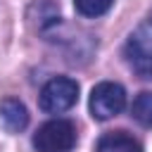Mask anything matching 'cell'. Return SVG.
I'll return each instance as SVG.
<instances>
[{"mask_svg": "<svg viewBox=\"0 0 152 152\" xmlns=\"http://www.w3.org/2000/svg\"><path fill=\"white\" fill-rule=\"evenodd\" d=\"M95 152H142V147L133 135H128L124 131H114L97 140Z\"/></svg>", "mask_w": 152, "mask_h": 152, "instance_id": "5", "label": "cell"}, {"mask_svg": "<svg viewBox=\"0 0 152 152\" xmlns=\"http://www.w3.org/2000/svg\"><path fill=\"white\" fill-rule=\"evenodd\" d=\"M126 107V90L114 81H102L90 93V112L97 121H107L121 114Z\"/></svg>", "mask_w": 152, "mask_h": 152, "instance_id": "4", "label": "cell"}, {"mask_svg": "<svg viewBox=\"0 0 152 152\" xmlns=\"http://www.w3.org/2000/svg\"><path fill=\"white\" fill-rule=\"evenodd\" d=\"M0 119H2V124L7 126V131L19 133V131H24L26 124H28V112H26V107H24L19 100L10 97V100H5V102L0 104Z\"/></svg>", "mask_w": 152, "mask_h": 152, "instance_id": "6", "label": "cell"}, {"mask_svg": "<svg viewBox=\"0 0 152 152\" xmlns=\"http://www.w3.org/2000/svg\"><path fill=\"white\" fill-rule=\"evenodd\" d=\"M78 100V83L69 76H55L50 78L40 95H38V104L45 114H62L66 109H71Z\"/></svg>", "mask_w": 152, "mask_h": 152, "instance_id": "1", "label": "cell"}, {"mask_svg": "<svg viewBox=\"0 0 152 152\" xmlns=\"http://www.w3.org/2000/svg\"><path fill=\"white\" fill-rule=\"evenodd\" d=\"M74 145H76V126L66 119L45 121L33 135V147L38 152H71Z\"/></svg>", "mask_w": 152, "mask_h": 152, "instance_id": "2", "label": "cell"}, {"mask_svg": "<svg viewBox=\"0 0 152 152\" xmlns=\"http://www.w3.org/2000/svg\"><path fill=\"white\" fill-rule=\"evenodd\" d=\"M114 0H74V7L78 14L88 17V19H95V17H102L109 12Z\"/></svg>", "mask_w": 152, "mask_h": 152, "instance_id": "8", "label": "cell"}, {"mask_svg": "<svg viewBox=\"0 0 152 152\" xmlns=\"http://www.w3.org/2000/svg\"><path fill=\"white\" fill-rule=\"evenodd\" d=\"M131 114H133V119H135L140 126L152 128V93H150V90L135 95L133 107H131Z\"/></svg>", "mask_w": 152, "mask_h": 152, "instance_id": "7", "label": "cell"}, {"mask_svg": "<svg viewBox=\"0 0 152 152\" xmlns=\"http://www.w3.org/2000/svg\"><path fill=\"white\" fill-rule=\"evenodd\" d=\"M126 59H128L131 69H133L138 76L152 78V17L145 19V21L128 36Z\"/></svg>", "mask_w": 152, "mask_h": 152, "instance_id": "3", "label": "cell"}]
</instances>
